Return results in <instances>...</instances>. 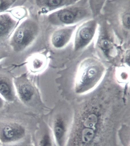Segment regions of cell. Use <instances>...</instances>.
<instances>
[{
  "label": "cell",
  "mask_w": 130,
  "mask_h": 146,
  "mask_svg": "<svg viewBox=\"0 0 130 146\" xmlns=\"http://www.w3.org/2000/svg\"><path fill=\"white\" fill-rule=\"evenodd\" d=\"M39 31V25L35 20L26 19L13 32L10 40V46L16 52L23 51L34 42Z\"/></svg>",
  "instance_id": "1"
},
{
  "label": "cell",
  "mask_w": 130,
  "mask_h": 146,
  "mask_svg": "<svg viewBox=\"0 0 130 146\" xmlns=\"http://www.w3.org/2000/svg\"><path fill=\"white\" fill-rule=\"evenodd\" d=\"M103 73L100 63L93 60H88L81 66L76 80V90L84 93L92 89L99 82Z\"/></svg>",
  "instance_id": "2"
},
{
  "label": "cell",
  "mask_w": 130,
  "mask_h": 146,
  "mask_svg": "<svg viewBox=\"0 0 130 146\" xmlns=\"http://www.w3.org/2000/svg\"><path fill=\"white\" fill-rule=\"evenodd\" d=\"M26 129L20 123L13 121L0 123V142L11 144L22 140L25 136Z\"/></svg>",
  "instance_id": "3"
},
{
  "label": "cell",
  "mask_w": 130,
  "mask_h": 146,
  "mask_svg": "<svg viewBox=\"0 0 130 146\" xmlns=\"http://www.w3.org/2000/svg\"><path fill=\"white\" fill-rule=\"evenodd\" d=\"M16 94L24 104L32 101L36 94L37 90L33 83L24 73L13 79Z\"/></svg>",
  "instance_id": "4"
},
{
  "label": "cell",
  "mask_w": 130,
  "mask_h": 146,
  "mask_svg": "<svg viewBox=\"0 0 130 146\" xmlns=\"http://www.w3.org/2000/svg\"><path fill=\"white\" fill-rule=\"evenodd\" d=\"M16 95L13 79L9 74L0 72V95L5 101L12 102Z\"/></svg>",
  "instance_id": "5"
},
{
  "label": "cell",
  "mask_w": 130,
  "mask_h": 146,
  "mask_svg": "<svg viewBox=\"0 0 130 146\" xmlns=\"http://www.w3.org/2000/svg\"><path fill=\"white\" fill-rule=\"evenodd\" d=\"M18 23V21L9 13L0 14V42L9 37Z\"/></svg>",
  "instance_id": "6"
},
{
  "label": "cell",
  "mask_w": 130,
  "mask_h": 146,
  "mask_svg": "<svg viewBox=\"0 0 130 146\" xmlns=\"http://www.w3.org/2000/svg\"><path fill=\"white\" fill-rule=\"evenodd\" d=\"M67 128L66 122L62 116H57L54 119L53 124V133L58 146H64Z\"/></svg>",
  "instance_id": "7"
},
{
  "label": "cell",
  "mask_w": 130,
  "mask_h": 146,
  "mask_svg": "<svg viewBox=\"0 0 130 146\" xmlns=\"http://www.w3.org/2000/svg\"><path fill=\"white\" fill-rule=\"evenodd\" d=\"M94 28V25L92 23L86 24L80 28L76 39L77 47H82L90 41L93 35Z\"/></svg>",
  "instance_id": "8"
},
{
  "label": "cell",
  "mask_w": 130,
  "mask_h": 146,
  "mask_svg": "<svg viewBox=\"0 0 130 146\" xmlns=\"http://www.w3.org/2000/svg\"><path fill=\"white\" fill-rule=\"evenodd\" d=\"M72 34L69 29H63L58 30L52 36V44L56 48L63 47L68 42Z\"/></svg>",
  "instance_id": "9"
},
{
  "label": "cell",
  "mask_w": 130,
  "mask_h": 146,
  "mask_svg": "<svg viewBox=\"0 0 130 146\" xmlns=\"http://www.w3.org/2000/svg\"><path fill=\"white\" fill-rule=\"evenodd\" d=\"M46 58L44 55L38 54L32 56L28 61V66L32 72H39L44 68L46 64Z\"/></svg>",
  "instance_id": "10"
},
{
  "label": "cell",
  "mask_w": 130,
  "mask_h": 146,
  "mask_svg": "<svg viewBox=\"0 0 130 146\" xmlns=\"http://www.w3.org/2000/svg\"><path fill=\"white\" fill-rule=\"evenodd\" d=\"M77 11L71 9L63 10L58 14L60 21L66 24L72 23L75 20L78 15Z\"/></svg>",
  "instance_id": "11"
},
{
  "label": "cell",
  "mask_w": 130,
  "mask_h": 146,
  "mask_svg": "<svg viewBox=\"0 0 130 146\" xmlns=\"http://www.w3.org/2000/svg\"><path fill=\"white\" fill-rule=\"evenodd\" d=\"M65 1H64L57 0V1H35L36 5L42 9L50 10L54 7H58Z\"/></svg>",
  "instance_id": "12"
},
{
  "label": "cell",
  "mask_w": 130,
  "mask_h": 146,
  "mask_svg": "<svg viewBox=\"0 0 130 146\" xmlns=\"http://www.w3.org/2000/svg\"><path fill=\"white\" fill-rule=\"evenodd\" d=\"M23 1L0 0V13L5 12L18 4H21Z\"/></svg>",
  "instance_id": "13"
},
{
  "label": "cell",
  "mask_w": 130,
  "mask_h": 146,
  "mask_svg": "<svg viewBox=\"0 0 130 146\" xmlns=\"http://www.w3.org/2000/svg\"><path fill=\"white\" fill-rule=\"evenodd\" d=\"M38 146H53L51 137L48 131H45L38 140Z\"/></svg>",
  "instance_id": "14"
},
{
  "label": "cell",
  "mask_w": 130,
  "mask_h": 146,
  "mask_svg": "<svg viewBox=\"0 0 130 146\" xmlns=\"http://www.w3.org/2000/svg\"><path fill=\"white\" fill-rule=\"evenodd\" d=\"M100 47L104 50H107L111 47V43L108 39L104 38L100 42Z\"/></svg>",
  "instance_id": "15"
},
{
  "label": "cell",
  "mask_w": 130,
  "mask_h": 146,
  "mask_svg": "<svg viewBox=\"0 0 130 146\" xmlns=\"http://www.w3.org/2000/svg\"><path fill=\"white\" fill-rule=\"evenodd\" d=\"M123 22L125 27L129 28L130 26V14L126 13L123 17Z\"/></svg>",
  "instance_id": "16"
},
{
  "label": "cell",
  "mask_w": 130,
  "mask_h": 146,
  "mask_svg": "<svg viewBox=\"0 0 130 146\" xmlns=\"http://www.w3.org/2000/svg\"><path fill=\"white\" fill-rule=\"evenodd\" d=\"M7 53L6 52L0 51V60L3 59V58L7 57Z\"/></svg>",
  "instance_id": "17"
},
{
  "label": "cell",
  "mask_w": 130,
  "mask_h": 146,
  "mask_svg": "<svg viewBox=\"0 0 130 146\" xmlns=\"http://www.w3.org/2000/svg\"><path fill=\"white\" fill-rule=\"evenodd\" d=\"M5 100L0 95V110L4 106Z\"/></svg>",
  "instance_id": "18"
},
{
  "label": "cell",
  "mask_w": 130,
  "mask_h": 146,
  "mask_svg": "<svg viewBox=\"0 0 130 146\" xmlns=\"http://www.w3.org/2000/svg\"><path fill=\"white\" fill-rule=\"evenodd\" d=\"M12 146H23L21 145H13Z\"/></svg>",
  "instance_id": "19"
}]
</instances>
